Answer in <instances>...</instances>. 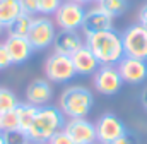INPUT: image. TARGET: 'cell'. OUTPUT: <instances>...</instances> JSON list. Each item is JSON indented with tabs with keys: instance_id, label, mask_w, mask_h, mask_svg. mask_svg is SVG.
<instances>
[{
	"instance_id": "obj_35",
	"label": "cell",
	"mask_w": 147,
	"mask_h": 144,
	"mask_svg": "<svg viewBox=\"0 0 147 144\" xmlns=\"http://www.w3.org/2000/svg\"><path fill=\"white\" fill-rule=\"evenodd\" d=\"M33 144H41V143H33Z\"/></svg>"
},
{
	"instance_id": "obj_27",
	"label": "cell",
	"mask_w": 147,
	"mask_h": 144,
	"mask_svg": "<svg viewBox=\"0 0 147 144\" xmlns=\"http://www.w3.org/2000/svg\"><path fill=\"white\" fill-rule=\"evenodd\" d=\"M12 65V60H10V55L5 48L3 43H0V71H5Z\"/></svg>"
},
{
	"instance_id": "obj_3",
	"label": "cell",
	"mask_w": 147,
	"mask_h": 144,
	"mask_svg": "<svg viewBox=\"0 0 147 144\" xmlns=\"http://www.w3.org/2000/svg\"><path fill=\"white\" fill-rule=\"evenodd\" d=\"M94 107V96L86 86L74 84L62 91L58 108L67 118H86Z\"/></svg>"
},
{
	"instance_id": "obj_36",
	"label": "cell",
	"mask_w": 147,
	"mask_h": 144,
	"mask_svg": "<svg viewBox=\"0 0 147 144\" xmlns=\"http://www.w3.org/2000/svg\"><path fill=\"white\" fill-rule=\"evenodd\" d=\"M96 2H101V0H96Z\"/></svg>"
},
{
	"instance_id": "obj_4",
	"label": "cell",
	"mask_w": 147,
	"mask_h": 144,
	"mask_svg": "<svg viewBox=\"0 0 147 144\" xmlns=\"http://www.w3.org/2000/svg\"><path fill=\"white\" fill-rule=\"evenodd\" d=\"M45 75L50 82L55 84H65L69 81H72L77 75V72L74 69L72 58L67 55H60V53H51L46 60H45Z\"/></svg>"
},
{
	"instance_id": "obj_33",
	"label": "cell",
	"mask_w": 147,
	"mask_h": 144,
	"mask_svg": "<svg viewBox=\"0 0 147 144\" xmlns=\"http://www.w3.org/2000/svg\"><path fill=\"white\" fill-rule=\"evenodd\" d=\"M0 132H2V115H0Z\"/></svg>"
},
{
	"instance_id": "obj_1",
	"label": "cell",
	"mask_w": 147,
	"mask_h": 144,
	"mask_svg": "<svg viewBox=\"0 0 147 144\" xmlns=\"http://www.w3.org/2000/svg\"><path fill=\"white\" fill-rule=\"evenodd\" d=\"M86 46L94 53L101 65H118V62L125 57L121 35L115 29L86 36Z\"/></svg>"
},
{
	"instance_id": "obj_21",
	"label": "cell",
	"mask_w": 147,
	"mask_h": 144,
	"mask_svg": "<svg viewBox=\"0 0 147 144\" xmlns=\"http://www.w3.org/2000/svg\"><path fill=\"white\" fill-rule=\"evenodd\" d=\"M98 5L103 10H106L113 19L121 16V14H125L127 9H128V2L127 0H101V2H98Z\"/></svg>"
},
{
	"instance_id": "obj_11",
	"label": "cell",
	"mask_w": 147,
	"mask_h": 144,
	"mask_svg": "<svg viewBox=\"0 0 147 144\" xmlns=\"http://www.w3.org/2000/svg\"><path fill=\"white\" fill-rule=\"evenodd\" d=\"M63 130L70 136L74 144H94L98 143L96 127L87 118H69Z\"/></svg>"
},
{
	"instance_id": "obj_2",
	"label": "cell",
	"mask_w": 147,
	"mask_h": 144,
	"mask_svg": "<svg viewBox=\"0 0 147 144\" xmlns=\"http://www.w3.org/2000/svg\"><path fill=\"white\" fill-rule=\"evenodd\" d=\"M65 115L62 113L60 108L46 105L38 108L36 117L26 134L31 139V143L46 144L57 132H60L65 127Z\"/></svg>"
},
{
	"instance_id": "obj_20",
	"label": "cell",
	"mask_w": 147,
	"mask_h": 144,
	"mask_svg": "<svg viewBox=\"0 0 147 144\" xmlns=\"http://www.w3.org/2000/svg\"><path fill=\"white\" fill-rule=\"evenodd\" d=\"M19 98L16 96V93L9 88H0V115L12 111L19 107Z\"/></svg>"
},
{
	"instance_id": "obj_10",
	"label": "cell",
	"mask_w": 147,
	"mask_h": 144,
	"mask_svg": "<svg viewBox=\"0 0 147 144\" xmlns=\"http://www.w3.org/2000/svg\"><path fill=\"white\" fill-rule=\"evenodd\" d=\"M80 29H82V35L84 36L113 29V17H111L106 10H103L99 5L89 7L86 10L84 22H82V28Z\"/></svg>"
},
{
	"instance_id": "obj_19",
	"label": "cell",
	"mask_w": 147,
	"mask_h": 144,
	"mask_svg": "<svg viewBox=\"0 0 147 144\" xmlns=\"http://www.w3.org/2000/svg\"><path fill=\"white\" fill-rule=\"evenodd\" d=\"M33 16H29V14H21L7 29H9V35L12 36H28L29 33V29H31V24H33Z\"/></svg>"
},
{
	"instance_id": "obj_8",
	"label": "cell",
	"mask_w": 147,
	"mask_h": 144,
	"mask_svg": "<svg viewBox=\"0 0 147 144\" xmlns=\"http://www.w3.org/2000/svg\"><path fill=\"white\" fill-rule=\"evenodd\" d=\"M92 84L98 93L105 96H113L121 89L123 79L116 69V65H101L92 75Z\"/></svg>"
},
{
	"instance_id": "obj_29",
	"label": "cell",
	"mask_w": 147,
	"mask_h": 144,
	"mask_svg": "<svg viewBox=\"0 0 147 144\" xmlns=\"http://www.w3.org/2000/svg\"><path fill=\"white\" fill-rule=\"evenodd\" d=\"M139 24H142L147 29V3L140 9V12H139Z\"/></svg>"
},
{
	"instance_id": "obj_13",
	"label": "cell",
	"mask_w": 147,
	"mask_h": 144,
	"mask_svg": "<svg viewBox=\"0 0 147 144\" xmlns=\"http://www.w3.org/2000/svg\"><path fill=\"white\" fill-rule=\"evenodd\" d=\"M53 98V88L48 79H34L26 88V103L33 107H46Z\"/></svg>"
},
{
	"instance_id": "obj_7",
	"label": "cell",
	"mask_w": 147,
	"mask_h": 144,
	"mask_svg": "<svg viewBox=\"0 0 147 144\" xmlns=\"http://www.w3.org/2000/svg\"><path fill=\"white\" fill-rule=\"evenodd\" d=\"M57 36V26L48 16H38L33 19L31 29L28 33V39L34 50H45L53 45V39Z\"/></svg>"
},
{
	"instance_id": "obj_31",
	"label": "cell",
	"mask_w": 147,
	"mask_h": 144,
	"mask_svg": "<svg viewBox=\"0 0 147 144\" xmlns=\"http://www.w3.org/2000/svg\"><path fill=\"white\" fill-rule=\"evenodd\" d=\"M72 2H77V3H80V5H84V3H91V2H94V0H72Z\"/></svg>"
},
{
	"instance_id": "obj_22",
	"label": "cell",
	"mask_w": 147,
	"mask_h": 144,
	"mask_svg": "<svg viewBox=\"0 0 147 144\" xmlns=\"http://www.w3.org/2000/svg\"><path fill=\"white\" fill-rule=\"evenodd\" d=\"M3 141H5V144H33L31 139L28 137V134L21 129L3 132Z\"/></svg>"
},
{
	"instance_id": "obj_30",
	"label": "cell",
	"mask_w": 147,
	"mask_h": 144,
	"mask_svg": "<svg viewBox=\"0 0 147 144\" xmlns=\"http://www.w3.org/2000/svg\"><path fill=\"white\" fill-rule=\"evenodd\" d=\"M140 101H142V107L146 108V111H147V88L142 91V94H140Z\"/></svg>"
},
{
	"instance_id": "obj_6",
	"label": "cell",
	"mask_w": 147,
	"mask_h": 144,
	"mask_svg": "<svg viewBox=\"0 0 147 144\" xmlns=\"http://www.w3.org/2000/svg\"><path fill=\"white\" fill-rule=\"evenodd\" d=\"M84 16H86V9L84 5L72 2V0H63V3L58 7V10L55 12V26L58 29H65V31H77L82 28L84 22Z\"/></svg>"
},
{
	"instance_id": "obj_16",
	"label": "cell",
	"mask_w": 147,
	"mask_h": 144,
	"mask_svg": "<svg viewBox=\"0 0 147 144\" xmlns=\"http://www.w3.org/2000/svg\"><path fill=\"white\" fill-rule=\"evenodd\" d=\"M70 58H72L74 69L77 72V75H94V72L101 67V64L98 62L94 53L86 45L80 46Z\"/></svg>"
},
{
	"instance_id": "obj_32",
	"label": "cell",
	"mask_w": 147,
	"mask_h": 144,
	"mask_svg": "<svg viewBox=\"0 0 147 144\" xmlns=\"http://www.w3.org/2000/svg\"><path fill=\"white\" fill-rule=\"evenodd\" d=\"M0 144H5V141H3V132H0Z\"/></svg>"
},
{
	"instance_id": "obj_5",
	"label": "cell",
	"mask_w": 147,
	"mask_h": 144,
	"mask_svg": "<svg viewBox=\"0 0 147 144\" xmlns=\"http://www.w3.org/2000/svg\"><path fill=\"white\" fill-rule=\"evenodd\" d=\"M125 57L147 60V29L142 24H132L121 33Z\"/></svg>"
},
{
	"instance_id": "obj_15",
	"label": "cell",
	"mask_w": 147,
	"mask_h": 144,
	"mask_svg": "<svg viewBox=\"0 0 147 144\" xmlns=\"http://www.w3.org/2000/svg\"><path fill=\"white\" fill-rule=\"evenodd\" d=\"M86 45V39L79 35V31H65V29H60L57 31V36L53 39V52L55 53H60V55H67V57H72L74 53Z\"/></svg>"
},
{
	"instance_id": "obj_26",
	"label": "cell",
	"mask_w": 147,
	"mask_h": 144,
	"mask_svg": "<svg viewBox=\"0 0 147 144\" xmlns=\"http://www.w3.org/2000/svg\"><path fill=\"white\" fill-rule=\"evenodd\" d=\"M46 144H74V141L70 139V136L62 129L60 132H57V134H55V136H53Z\"/></svg>"
},
{
	"instance_id": "obj_9",
	"label": "cell",
	"mask_w": 147,
	"mask_h": 144,
	"mask_svg": "<svg viewBox=\"0 0 147 144\" xmlns=\"http://www.w3.org/2000/svg\"><path fill=\"white\" fill-rule=\"evenodd\" d=\"M94 127H96L98 143H101V144H110L115 139H118V137H121V136L127 134L125 124L115 113H105V115H101L96 120Z\"/></svg>"
},
{
	"instance_id": "obj_28",
	"label": "cell",
	"mask_w": 147,
	"mask_h": 144,
	"mask_svg": "<svg viewBox=\"0 0 147 144\" xmlns=\"http://www.w3.org/2000/svg\"><path fill=\"white\" fill-rule=\"evenodd\" d=\"M110 144H135V141H134V137L127 132L125 136H121V137L115 139V141H113V143H110Z\"/></svg>"
},
{
	"instance_id": "obj_18",
	"label": "cell",
	"mask_w": 147,
	"mask_h": 144,
	"mask_svg": "<svg viewBox=\"0 0 147 144\" xmlns=\"http://www.w3.org/2000/svg\"><path fill=\"white\" fill-rule=\"evenodd\" d=\"M17 111V118H19V129L28 132V129L31 127L34 117H36V111H38V107H33L29 103H19V107L16 108Z\"/></svg>"
},
{
	"instance_id": "obj_25",
	"label": "cell",
	"mask_w": 147,
	"mask_h": 144,
	"mask_svg": "<svg viewBox=\"0 0 147 144\" xmlns=\"http://www.w3.org/2000/svg\"><path fill=\"white\" fill-rule=\"evenodd\" d=\"M19 3L24 14H29L33 17L38 14V0H19Z\"/></svg>"
},
{
	"instance_id": "obj_17",
	"label": "cell",
	"mask_w": 147,
	"mask_h": 144,
	"mask_svg": "<svg viewBox=\"0 0 147 144\" xmlns=\"http://www.w3.org/2000/svg\"><path fill=\"white\" fill-rule=\"evenodd\" d=\"M22 14L19 0H0V26L7 29Z\"/></svg>"
},
{
	"instance_id": "obj_34",
	"label": "cell",
	"mask_w": 147,
	"mask_h": 144,
	"mask_svg": "<svg viewBox=\"0 0 147 144\" xmlns=\"http://www.w3.org/2000/svg\"><path fill=\"white\" fill-rule=\"evenodd\" d=\"M2 31H3V28H2V26H0V35H2Z\"/></svg>"
},
{
	"instance_id": "obj_14",
	"label": "cell",
	"mask_w": 147,
	"mask_h": 144,
	"mask_svg": "<svg viewBox=\"0 0 147 144\" xmlns=\"http://www.w3.org/2000/svg\"><path fill=\"white\" fill-rule=\"evenodd\" d=\"M9 55H10V60H12V65H21L24 62H28L31 57H33V52L34 48L31 46L29 39L26 36H12L9 35L3 41Z\"/></svg>"
},
{
	"instance_id": "obj_24",
	"label": "cell",
	"mask_w": 147,
	"mask_h": 144,
	"mask_svg": "<svg viewBox=\"0 0 147 144\" xmlns=\"http://www.w3.org/2000/svg\"><path fill=\"white\" fill-rule=\"evenodd\" d=\"M19 129V118H17V111H7L2 115V132L7 130H17Z\"/></svg>"
},
{
	"instance_id": "obj_23",
	"label": "cell",
	"mask_w": 147,
	"mask_h": 144,
	"mask_svg": "<svg viewBox=\"0 0 147 144\" xmlns=\"http://www.w3.org/2000/svg\"><path fill=\"white\" fill-rule=\"evenodd\" d=\"M63 3V0H38V14L41 16H55L58 7Z\"/></svg>"
},
{
	"instance_id": "obj_12",
	"label": "cell",
	"mask_w": 147,
	"mask_h": 144,
	"mask_svg": "<svg viewBox=\"0 0 147 144\" xmlns=\"http://www.w3.org/2000/svg\"><path fill=\"white\" fill-rule=\"evenodd\" d=\"M116 69L120 72L123 82H127V84H140L147 79V60L123 57L118 62Z\"/></svg>"
}]
</instances>
